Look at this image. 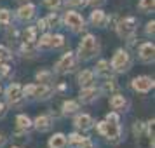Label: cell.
I'll return each mask as SVG.
<instances>
[{
	"instance_id": "12",
	"label": "cell",
	"mask_w": 155,
	"mask_h": 148,
	"mask_svg": "<svg viewBox=\"0 0 155 148\" xmlns=\"http://www.w3.org/2000/svg\"><path fill=\"white\" fill-rule=\"evenodd\" d=\"M99 91L94 87V85H89V87H82L80 92H78V99H80V103H84V105H89L92 103L94 99L98 98Z\"/></svg>"
},
{
	"instance_id": "1",
	"label": "cell",
	"mask_w": 155,
	"mask_h": 148,
	"mask_svg": "<svg viewBox=\"0 0 155 148\" xmlns=\"http://www.w3.org/2000/svg\"><path fill=\"white\" fill-rule=\"evenodd\" d=\"M99 52V44L98 38L91 33H87L85 37H82V40L78 44V49H77V58L80 61H89Z\"/></svg>"
},
{
	"instance_id": "21",
	"label": "cell",
	"mask_w": 155,
	"mask_h": 148,
	"mask_svg": "<svg viewBox=\"0 0 155 148\" xmlns=\"http://www.w3.org/2000/svg\"><path fill=\"white\" fill-rule=\"evenodd\" d=\"M63 115H71V113H77V110L80 108L78 106V101H73V99H66L63 103Z\"/></svg>"
},
{
	"instance_id": "10",
	"label": "cell",
	"mask_w": 155,
	"mask_h": 148,
	"mask_svg": "<svg viewBox=\"0 0 155 148\" xmlns=\"http://www.w3.org/2000/svg\"><path fill=\"white\" fill-rule=\"evenodd\" d=\"M73 126L77 127L78 131H89V129L94 127V119L87 113H78L73 120Z\"/></svg>"
},
{
	"instance_id": "3",
	"label": "cell",
	"mask_w": 155,
	"mask_h": 148,
	"mask_svg": "<svg viewBox=\"0 0 155 148\" xmlns=\"http://www.w3.org/2000/svg\"><path fill=\"white\" fill-rule=\"evenodd\" d=\"M131 54L127 52L126 49H117L115 54L112 58V63H110V68L117 73H124L131 68Z\"/></svg>"
},
{
	"instance_id": "36",
	"label": "cell",
	"mask_w": 155,
	"mask_h": 148,
	"mask_svg": "<svg viewBox=\"0 0 155 148\" xmlns=\"http://www.w3.org/2000/svg\"><path fill=\"white\" fill-rule=\"evenodd\" d=\"M47 28H49V26H47V21H45V18H42V19H38V21H37V30H40V31H45Z\"/></svg>"
},
{
	"instance_id": "11",
	"label": "cell",
	"mask_w": 155,
	"mask_h": 148,
	"mask_svg": "<svg viewBox=\"0 0 155 148\" xmlns=\"http://www.w3.org/2000/svg\"><path fill=\"white\" fill-rule=\"evenodd\" d=\"M52 92H54V89H52L51 84H35V89H33L31 98L44 101V99H49L52 96Z\"/></svg>"
},
{
	"instance_id": "2",
	"label": "cell",
	"mask_w": 155,
	"mask_h": 148,
	"mask_svg": "<svg viewBox=\"0 0 155 148\" xmlns=\"http://www.w3.org/2000/svg\"><path fill=\"white\" fill-rule=\"evenodd\" d=\"M98 133L101 136L108 138V141L112 145H119L120 143V122L105 119L103 122H98Z\"/></svg>"
},
{
	"instance_id": "27",
	"label": "cell",
	"mask_w": 155,
	"mask_h": 148,
	"mask_svg": "<svg viewBox=\"0 0 155 148\" xmlns=\"http://www.w3.org/2000/svg\"><path fill=\"white\" fill-rule=\"evenodd\" d=\"M11 19H12L11 11L9 9H0V25L2 26H9L11 25Z\"/></svg>"
},
{
	"instance_id": "37",
	"label": "cell",
	"mask_w": 155,
	"mask_h": 148,
	"mask_svg": "<svg viewBox=\"0 0 155 148\" xmlns=\"http://www.w3.org/2000/svg\"><path fill=\"white\" fill-rule=\"evenodd\" d=\"M9 71H11V66H9V64H2L0 63V75H2V77L9 75Z\"/></svg>"
},
{
	"instance_id": "32",
	"label": "cell",
	"mask_w": 155,
	"mask_h": 148,
	"mask_svg": "<svg viewBox=\"0 0 155 148\" xmlns=\"http://www.w3.org/2000/svg\"><path fill=\"white\" fill-rule=\"evenodd\" d=\"M64 4H66V7H84V5H87L85 0H64Z\"/></svg>"
},
{
	"instance_id": "38",
	"label": "cell",
	"mask_w": 155,
	"mask_h": 148,
	"mask_svg": "<svg viewBox=\"0 0 155 148\" xmlns=\"http://www.w3.org/2000/svg\"><path fill=\"white\" fill-rule=\"evenodd\" d=\"M87 2V5H99V4H103V0H85Z\"/></svg>"
},
{
	"instance_id": "9",
	"label": "cell",
	"mask_w": 155,
	"mask_h": 148,
	"mask_svg": "<svg viewBox=\"0 0 155 148\" xmlns=\"http://www.w3.org/2000/svg\"><path fill=\"white\" fill-rule=\"evenodd\" d=\"M138 56L143 63H153L155 59V45L153 42H143L140 45V51H138Z\"/></svg>"
},
{
	"instance_id": "22",
	"label": "cell",
	"mask_w": 155,
	"mask_h": 148,
	"mask_svg": "<svg viewBox=\"0 0 155 148\" xmlns=\"http://www.w3.org/2000/svg\"><path fill=\"white\" fill-rule=\"evenodd\" d=\"M37 47L40 51L52 49V35H51V33H44V35L40 37V40L37 42Z\"/></svg>"
},
{
	"instance_id": "18",
	"label": "cell",
	"mask_w": 155,
	"mask_h": 148,
	"mask_svg": "<svg viewBox=\"0 0 155 148\" xmlns=\"http://www.w3.org/2000/svg\"><path fill=\"white\" fill-rule=\"evenodd\" d=\"M66 146V136L63 133H56L49 138V148H64Z\"/></svg>"
},
{
	"instance_id": "25",
	"label": "cell",
	"mask_w": 155,
	"mask_h": 148,
	"mask_svg": "<svg viewBox=\"0 0 155 148\" xmlns=\"http://www.w3.org/2000/svg\"><path fill=\"white\" fill-rule=\"evenodd\" d=\"M117 89H119V84H117V80H115L113 77L106 78L105 84H103V91H105V92H115Z\"/></svg>"
},
{
	"instance_id": "33",
	"label": "cell",
	"mask_w": 155,
	"mask_h": 148,
	"mask_svg": "<svg viewBox=\"0 0 155 148\" xmlns=\"http://www.w3.org/2000/svg\"><path fill=\"white\" fill-rule=\"evenodd\" d=\"M82 138H84L82 134H78V133H71L70 136L66 138V143H70V145H73V146H75V145L78 143V141L82 140Z\"/></svg>"
},
{
	"instance_id": "41",
	"label": "cell",
	"mask_w": 155,
	"mask_h": 148,
	"mask_svg": "<svg viewBox=\"0 0 155 148\" xmlns=\"http://www.w3.org/2000/svg\"><path fill=\"white\" fill-rule=\"evenodd\" d=\"M0 92H2V85H0Z\"/></svg>"
},
{
	"instance_id": "42",
	"label": "cell",
	"mask_w": 155,
	"mask_h": 148,
	"mask_svg": "<svg viewBox=\"0 0 155 148\" xmlns=\"http://www.w3.org/2000/svg\"><path fill=\"white\" fill-rule=\"evenodd\" d=\"M14 148H19V146H14Z\"/></svg>"
},
{
	"instance_id": "14",
	"label": "cell",
	"mask_w": 155,
	"mask_h": 148,
	"mask_svg": "<svg viewBox=\"0 0 155 148\" xmlns=\"http://www.w3.org/2000/svg\"><path fill=\"white\" fill-rule=\"evenodd\" d=\"M33 127H35L38 133H47L51 127H52V119L49 115H38L33 120Z\"/></svg>"
},
{
	"instance_id": "29",
	"label": "cell",
	"mask_w": 155,
	"mask_h": 148,
	"mask_svg": "<svg viewBox=\"0 0 155 148\" xmlns=\"http://www.w3.org/2000/svg\"><path fill=\"white\" fill-rule=\"evenodd\" d=\"M64 45V37L61 33H56L52 35V49H58V47H63Z\"/></svg>"
},
{
	"instance_id": "15",
	"label": "cell",
	"mask_w": 155,
	"mask_h": 148,
	"mask_svg": "<svg viewBox=\"0 0 155 148\" xmlns=\"http://www.w3.org/2000/svg\"><path fill=\"white\" fill-rule=\"evenodd\" d=\"M94 78H96V73L92 70H82L78 73L77 77V82L80 87H89V85L94 84Z\"/></svg>"
},
{
	"instance_id": "24",
	"label": "cell",
	"mask_w": 155,
	"mask_h": 148,
	"mask_svg": "<svg viewBox=\"0 0 155 148\" xmlns=\"http://www.w3.org/2000/svg\"><path fill=\"white\" fill-rule=\"evenodd\" d=\"M37 82H40V84H51V80H52V71L49 70H40L37 71Z\"/></svg>"
},
{
	"instance_id": "20",
	"label": "cell",
	"mask_w": 155,
	"mask_h": 148,
	"mask_svg": "<svg viewBox=\"0 0 155 148\" xmlns=\"http://www.w3.org/2000/svg\"><path fill=\"white\" fill-rule=\"evenodd\" d=\"M37 26H26L23 31V42H31L37 44Z\"/></svg>"
},
{
	"instance_id": "34",
	"label": "cell",
	"mask_w": 155,
	"mask_h": 148,
	"mask_svg": "<svg viewBox=\"0 0 155 148\" xmlns=\"http://www.w3.org/2000/svg\"><path fill=\"white\" fill-rule=\"evenodd\" d=\"M61 2H63V0H44V4H45L51 11H56V9L61 5Z\"/></svg>"
},
{
	"instance_id": "19",
	"label": "cell",
	"mask_w": 155,
	"mask_h": 148,
	"mask_svg": "<svg viewBox=\"0 0 155 148\" xmlns=\"http://www.w3.org/2000/svg\"><path fill=\"white\" fill-rule=\"evenodd\" d=\"M16 126H18L19 131H28V129L33 127V120L30 119L28 115L21 113V115H18V117H16Z\"/></svg>"
},
{
	"instance_id": "26",
	"label": "cell",
	"mask_w": 155,
	"mask_h": 148,
	"mask_svg": "<svg viewBox=\"0 0 155 148\" xmlns=\"http://www.w3.org/2000/svg\"><path fill=\"white\" fill-rule=\"evenodd\" d=\"M140 11L141 12H153L155 7V0H140Z\"/></svg>"
},
{
	"instance_id": "31",
	"label": "cell",
	"mask_w": 155,
	"mask_h": 148,
	"mask_svg": "<svg viewBox=\"0 0 155 148\" xmlns=\"http://www.w3.org/2000/svg\"><path fill=\"white\" fill-rule=\"evenodd\" d=\"M45 21H47V26H58V25H59V18H58L56 12H51V14L45 18Z\"/></svg>"
},
{
	"instance_id": "7",
	"label": "cell",
	"mask_w": 155,
	"mask_h": 148,
	"mask_svg": "<svg viewBox=\"0 0 155 148\" xmlns=\"http://www.w3.org/2000/svg\"><path fill=\"white\" fill-rule=\"evenodd\" d=\"M153 78L152 77H147V75H140V77L133 78V82H131V87H133L136 92H140V94H147L153 89Z\"/></svg>"
},
{
	"instance_id": "40",
	"label": "cell",
	"mask_w": 155,
	"mask_h": 148,
	"mask_svg": "<svg viewBox=\"0 0 155 148\" xmlns=\"http://www.w3.org/2000/svg\"><path fill=\"white\" fill-rule=\"evenodd\" d=\"M5 143H7V138H5V136H4V134L0 133V148L4 146V145H5Z\"/></svg>"
},
{
	"instance_id": "35",
	"label": "cell",
	"mask_w": 155,
	"mask_h": 148,
	"mask_svg": "<svg viewBox=\"0 0 155 148\" xmlns=\"http://www.w3.org/2000/svg\"><path fill=\"white\" fill-rule=\"evenodd\" d=\"M145 31H147L148 37H150V35L153 37V33H155V21H153V19L147 23V28H145Z\"/></svg>"
},
{
	"instance_id": "39",
	"label": "cell",
	"mask_w": 155,
	"mask_h": 148,
	"mask_svg": "<svg viewBox=\"0 0 155 148\" xmlns=\"http://www.w3.org/2000/svg\"><path fill=\"white\" fill-rule=\"evenodd\" d=\"M5 112H7V110H5V105H4V103L0 101V119H4V115H5Z\"/></svg>"
},
{
	"instance_id": "23",
	"label": "cell",
	"mask_w": 155,
	"mask_h": 148,
	"mask_svg": "<svg viewBox=\"0 0 155 148\" xmlns=\"http://www.w3.org/2000/svg\"><path fill=\"white\" fill-rule=\"evenodd\" d=\"M110 63L108 61H105V59H101V61H98V64H96V75H103V77H108L110 75Z\"/></svg>"
},
{
	"instance_id": "5",
	"label": "cell",
	"mask_w": 155,
	"mask_h": 148,
	"mask_svg": "<svg viewBox=\"0 0 155 148\" xmlns=\"http://www.w3.org/2000/svg\"><path fill=\"white\" fill-rule=\"evenodd\" d=\"M75 66H77V56H75V52L68 51V52H64L63 56L58 59V63L54 64V71L59 73V75H64L68 71H73Z\"/></svg>"
},
{
	"instance_id": "6",
	"label": "cell",
	"mask_w": 155,
	"mask_h": 148,
	"mask_svg": "<svg viewBox=\"0 0 155 148\" xmlns=\"http://www.w3.org/2000/svg\"><path fill=\"white\" fill-rule=\"evenodd\" d=\"M63 23L64 26H68V28L73 31V33H78V31H82V30L85 28V21L84 18L78 14V12H75V11H66L63 16Z\"/></svg>"
},
{
	"instance_id": "17",
	"label": "cell",
	"mask_w": 155,
	"mask_h": 148,
	"mask_svg": "<svg viewBox=\"0 0 155 148\" xmlns=\"http://www.w3.org/2000/svg\"><path fill=\"white\" fill-rule=\"evenodd\" d=\"M110 106L115 112H124L127 106V99L122 94H113L112 98H110Z\"/></svg>"
},
{
	"instance_id": "8",
	"label": "cell",
	"mask_w": 155,
	"mask_h": 148,
	"mask_svg": "<svg viewBox=\"0 0 155 148\" xmlns=\"http://www.w3.org/2000/svg\"><path fill=\"white\" fill-rule=\"evenodd\" d=\"M23 87L19 84H9L5 89V99L9 105H19L23 101Z\"/></svg>"
},
{
	"instance_id": "28",
	"label": "cell",
	"mask_w": 155,
	"mask_h": 148,
	"mask_svg": "<svg viewBox=\"0 0 155 148\" xmlns=\"http://www.w3.org/2000/svg\"><path fill=\"white\" fill-rule=\"evenodd\" d=\"M9 59H12V52L5 45H0V63L2 61H9Z\"/></svg>"
},
{
	"instance_id": "30",
	"label": "cell",
	"mask_w": 155,
	"mask_h": 148,
	"mask_svg": "<svg viewBox=\"0 0 155 148\" xmlns=\"http://www.w3.org/2000/svg\"><path fill=\"white\" fill-rule=\"evenodd\" d=\"M75 148H94V143H92L91 138H82V140L75 145Z\"/></svg>"
},
{
	"instance_id": "4",
	"label": "cell",
	"mask_w": 155,
	"mask_h": 148,
	"mask_svg": "<svg viewBox=\"0 0 155 148\" xmlns=\"http://www.w3.org/2000/svg\"><path fill=\"white\" fill-rule=\"evenodd\" d=\"M136 28H138V19L134 16H129V18H124L120 19L117 25H115V30H117V35L120 38H131V37L136 33Z\"/></svg>"
},
{
	"instance_id": "16",
	"label": "cell",
	"mask_w": 155,
	"mask_h": 148,
	"mask_svg": "<svg viewBox=\"0 0 155 148\" xmlns=\"http://www.w3.org/2000/svg\"><path fill=\"white\" fill-rule=\"evenodd\" d=\"M106 19H108V16L101 11V9H94L91 12V18H89V21H91L92 26H98V28H101V26H105L106 25Z\"/></svg>"
},
{
	"instance_id": "13",
	"label": "cell",
	"mask_w": 155,
	"mask_h": 148,
	"mask_svg": "<svg viewBox=\"0 0 155 148\" xmlns=\"http://www.w3.org/2000/svg\"><path fill=\"white\" fill-rule=\"evenodd\" d=\"M35 11H37V7L33 4H25V5H21V7L18 9L16 16H18L19 21H30L35 16Z\"/></svg>"
}]
</instances>
